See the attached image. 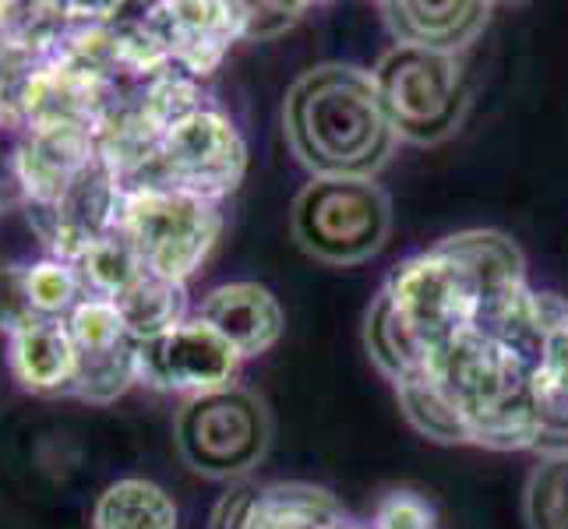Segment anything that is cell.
<instances>
[{
  "mask_svg": "<svg viewBox=\"0 0 568 529\" xmlns=\"http://www.w3.org/2000/svg\"><path fill=\"white\" fill-rule=\"evenodd\" d=\"M311 11V4H241L244 39L251 43H268L293 29Z\"/></svg>",
  "mask_w": 568,
  "mask_h": 529,
  "instance_id": "d4e9b609",
  "label": "cell"
},
{
  "mask_svg": "<svg viewBox=\"0 0 568 529\" xmlns=\"http://www.w3.org/2000/svg\"><path fill=\"white\" fill-rule=\"evenodd\" d=\"M534 409H537V452H568V304L547 325L540 364L534 370Z\"/></svg>",
  "mask_w": 568,
  "mask_h": 529,
  "instance_id": "e0dca14e",
  "label": "cell"
},
{
  "mask_svg": "<svg viewBox=\"0 0 568 529\" xmlns=\"http://www.w3.org/2000/svg\"><path fill=\"white\" fill-rule=\"evenodd\" d=\"M346 508L315 484H237L220 498L209 529H339Z\"/></svg>",
  "mask_w": 568,
  "mask_h": 529,
  "instance_id": "7c38bea8",
  "label": "cell"
},
{
  "mask_svg": "<svg viewBox=\"0 0 568 529\" xmlns=\"http://www.w3.org/2000/svg\"><path fill=\"white\" fill-rule=\"evenodd\" d=\"M113 89L92 71L78 68L61 57L39 61L18 100V121L22 128H89L100 131Z\"/></svg>",
  "mask_w": 568,
  "mask_h": 529,
  "instance_id": "4fadbf2b",
  "label": "cell"
},
{
  "mask_svg": "<svg viewBox=\"0 0 568 529\" xmlns=\"http://www.w3.org/2000/svg\"><path fill=\"white\" fill-rule=\"evenodd\" d=\"M181 512L160 484L124 477L92 505V529H178Z\"/></svg>",
  "mask_w": 568,
  "mask_h": 529,
  "instance_id": "ac0fdd59",
  "label": "cell"
},
{
  "mask_svg": "<svg viewBox=\"0 0 568 529\" xmlns=\"http://www.w3.org/2000/svg\"><path fill=\"white\" fill-rule=\"evenodd\" d=\"M64 325L78 349L74 396L92 406L121 399L139 382L142 339L128 328L116 304L103 297H82L64 318Z\"/></svg>",
  "mask_w": 568,
  "mask_h": 529,
  "instance_id": "ba28073f",
  "label": "cell"
},
{
  "mask_svg": "<svg viewBox=\"0 0 568 529\" xmlns=\"http://www.w3.org/2000/svg\"><path fill=\"white\" fill-rule=\"evenodd\" d=\"M396 396H399L403 417L409 420V427L420 430L424 438L438 441V445H469L466 420L459 417V409L448 403L445 391L430 382L427 370L399 382Z\"/></svg>",
  "mask_w": 568,
  "mask_h": 529,
  "instance_id": "44dd1931",
  "label": "cell"
},
{
  "mask_svg": "<svg viewBox=\"0 0 568 529\" xmlns=\"http://www.w3.org/2000/svg\"><path fill=\"white\" fill-rule=\"evenodd\" d=\"M367 529H442V526H438L435 505H430L420 491L396 487V491L382 495Z\"/></svg>",
  "mask_w": 568,
  "mask_h": 529,
  "instance_id": "cb8c5ba5",
  "label": "cell"
},
{
  "mask_svg": "<svg viewBox=\"0 0 568 529\" xmlns=\"http://www.w3.org/2000/svg\"><path fill=\"white\" fill-rule=\"evenodd\" d=\"M220 230V205L173 187H131L116 215V233L139 254L149 276L184 286L212 254Z\"/></svg>",
  "mask_w": 568,
  "mask_h": 529,
  "instance_id": "277c9868",
  "label": "cell"
},
{
  "mask_svg": "<svg viewBox=\"0 0 568 529\" xmlns=\"http://www.w3.org/2000/svg\"><path fill=\"white\" fill-rule=\"evenodd\" d=\"M22 286H26L29 311L36 318L64 322L74 311V304L85 297L74 265L64 258H53V254H43L39 262H29L22 268Z\"/></svg>",
  "mask_w": 568,
  "mask_h": 529,
  "instance_id": "603a6c76",
  "label": "cell"
},
{
  "mask_svg": "<svg viewBox=\"0 0 568 529\" xmlns=\"http://www.w3.org/2000/svg\"><path fill=\"white\" fill-rule=\"evenodd\" d=\"M113 304L124 315L128 328L142 343L163 336V332L187 322V286L149 276V272L128 293H121Z\"/></svg>",
  "mask_w": 568,
  "mask_h": 529,
  "instance_id": "d6986e66",
  "label": "cell"
},
{
  "mask_svg": "<svg viewBox=\"0 0 568 529\" xmlns=\"http://www.w3.org/2000/svg\"><path fill=\"white\" fill-rule=\"evenodd\" d=\"M142 22L170 68L191 74L194 82L220 71L226 53L244 43L241 4L223 0H163L142 11Z\"/></svg>",
  "mask_w": 568,
  "mask_h": 529,
  "instance_id": "9c48e42d",
  "label": "cell"
},
{
  "mask_svg": "<svg viewBox=\"0 0 568 529\" xmlns=\"http://www.w3.org/2000/svg\"><path fill=\"white\" fill-rule=\"evenodd\" d=\"M526 283V262L498 230H463L406 258L364 315V346L382 375L399 385L474 328Z\"/></svg>",
  "mask_w": 568,
  "mask_h": 529,
  "instance_id": "6da1fadb",
  "label": "cell"
},
{
  "mask_svg": "<svg viewBox=\"0 0 568 529\" xmlns=\"http://www.w3.org/2000/svg\"><path fill=\"white\" fill-rule=\"evenodd\" d=\"M526 529H568V452H547L523 491Z\"/></svg>",
  "mask_w": 568,
  "mask_h": 529,
  "instance_id": "7402d4cb",
  "label": "cell"
},
{
  "mask_svg": "<svg viewBox=\"0 0 568 529\" xmlns=\"http://www.w3.org/2000/svg\"><path fill=\"white\" fill-rule=\"evenodd\" d=\"M194 318L220 332L244 360L268 353L286 328L280 297L262 283H223L209 289Z\"/></svg>",
  "mask_w": 568,
  "mask_h": 529,
  "instance_id": "9a60e30c",
  "label": "cell"
},
{
  "mask_svg": "<svg viewBox=\"0 0 568 529\" xmlns=\"http://www.w3.org/2000/svg\"><path fill=\"white\" fill-rule=\"evenodd\" d=\"M382 110L399 142L438 145L463 128L469 89L456 57L392 47L371 71Z\"/></svg>",
  "mask_w": 568,
  "mask_h": 529,
  "instance_id": "5b68a950",
  "label": "cell"
},
{
  "mask_svg": "<svg viewBox=\"0 0 568 529\" xmlns=\"http://www.w3.org/2000/svg\"><path fill=\"white\" fill-rule=\"evenodd\" d=\"M247 173V142L223 110L199 106L173 124L134 187H173L220 205ZM131 191V187H128Z\"/></svg>",
  "mask_w": 568,
  "mask_h": 529,
  "instance_id": "52a82bcc",
  "label": "cell"
},
{
  "mask_svg": "<svg viewBox=\"0 0 568 529\" xmlns=\"http://www.w3.org/2000/svg\"><path fill=\"white\" fill-rule=\"evenodd\" d=\"M283 131L290 152L311 176H375L399 145L371 71L339 61L293 78Z\"/></svg>",
  "mask_w": 568,
  "mask_h": 529,
  "instance_id": "7a4b0ae2",
  "label": "cell"
},
{
  "mask_svg": "<svg viewBox=\"0 0 568 529\" xmlns=\"http://www.w3.org/2000/svg\"><path fill=\"white\" fill-rule=\"evenodd\" d=\"M293 241L332 268L371 262L392 237V199L375 176H311L290 212Z\"/></svg>",
  "mask_w": 568,
  "mask_h": 529,
  "instance_id": "3957f363",
  "label": "cell"
},
{
  "mask_svg": "<svg viewBox=\"0 0 568 529\" xmlns=\"http://www.w3.org/2000/svg\"><path fill=\"white\" fill-rule=\"evenodd\" d=\"M244 357L202 318H187L139 349V382L178 396H205L237 378Z\"/></svg>",
  "mask_w": 568,
  "mask_h": 529,
  "instance_id": "30bf717a",
  "label": "cell"
},
{
  "mask_svg": "<svg viewBox=\"0 0 568 529\" xmlns=\"http://www.w3.org/2000/svg\"><path fill=\"white\" fill-rule=\"evenodd\" d=\"M71 265L78 272V283H82L85 297H103V301H116L145 276L139 254L131 251V244L121 233H110V237L95 241Z\"/></svg>",
  "mask_w": 568,
  "mask_h": 529,
  "instance_id": "ffe728a7",
  "label": "cell"
},
{
  "mask_svg": "<svg viewBox=\"0 0 568 529\" xmlns=\"http://www.w3.org/2000/svg\"><path fill=\"white\" fill-rule=\"evenodd\" d=\"M100 163L89 128H22L14 145V191L22 205L53 208Z\"/></svg>",
  "mask_w": 568,
  "mask_h": 529,
  "instance_id": "8fae6325",
  "label": "cell"
},
{
  "mask_svg": "<svg viewBox=\"0 0 568 529\" xmlns=\"http://www.w3.org/2000/svg\"><path fill=\"white\" fill-rule=\"evenodd\" d=\"M181 459L199 477L241 480L258 466L272 445V417L258 391L226 385L184 399L173 424Z\"/></svg>",
  "mask_w": 568,
  "mask_h": 529,
  "instance_id": "8992f818",
  "label": "cell"
},
{
  "mask_svg": "<svg viewBox=\"0 0 568 529\" xmlns=\"http://www.w3.org/2000/svg\"><path fill=\"white\" fill-rule=\"evenodd\" d=\"M8 367L32 396H74L78 349L71 332L57 318H36L8 332Z\"/></svg>",
  "mask_w": 568,
  "mask_h": 529,
  "instance_id": "2e32d148",
  "label": "cell"
},
{
  "mask_svg": "<svg viewBox=\"0 0 568 529\" xmlns=\"http://www.w3.org/2000/svg\"><path fill=\"white\" fill-rule=\"evenodd\" d=\"M378 11L392 39H396V47L456 57L469 43H477L484 29L491 26L495 4H484V0H445V4L385 0V4H378Z\"/></svg>",
  "mask_w": 568,
  "mask_h": 529,
  "instance_id": "5bb4252c",
  "label": "cell"
}]
</instances>
